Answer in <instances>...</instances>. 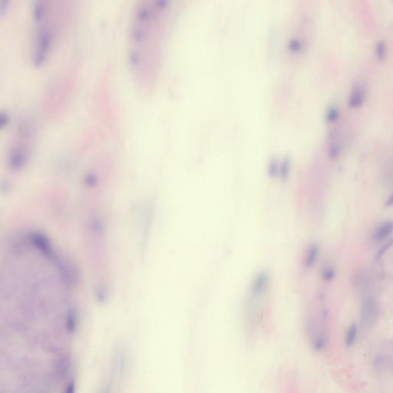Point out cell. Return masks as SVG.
I'll return each mask as SVG.
<instances>
[{
    "label": "cell",
    "instance_id": "3957f363",
    "mask_svg": "<svg viewBox=\"0 0 393 393\" xmlns=\"http://www.w3.org/2000/svg\"><path fill=\"white\" fill-rule=\"evenodd\" d=\"M34 123L29 117H23L16 124L8 146V164L13 171L23 168L30 159L35 143Z\"/></svg>",
    "mask_w": 393,
    "mask_h": 393
},
{
    "label": "cell",
    "instance_id": "30bf717a",
    "mask_svg": "<svg viewBox=\"0 0 393 393\" xmlns=\"http://www.w3.org/2000/svg\"><path fill=\"white\" fill-rule=\"evenodd\" d=\"M70 366H71V363H70L69 357L67 356L61 357L58 360V363H56V367H55L58 376L62 379L66 377L67 374L69 373Z\"/></svg>",
    "mask_w": 393,
    "mask_h": 393
},
{
    "label": "cell",
    "instance_id": "5bb4252c",
    "mask_svg": "<svg viewBox=\"0 0 393 393\" xmlns=\"http://www.w3.org/2000/svg\"><path fill=\"white\" fill-rule=\"evenodd\" d=\"M335 271L331 267H325L321 273L322 279L325 281H331L335 277Z\"/></svg>",
    "mask_w": 393,
    "mask_h": 393
},
{
    "label": "cell",
    "instance_id": "ba28073f",
    "mask_svg": "<svg viewBox=\"0 0 393 393\" xmlns=\"http://www.w3.org/2000/svg\"><path fill=\"white\" fill-rule=\"evenodd\" d=\"M126 368V356L124 352H117L114 360V371L116 377H122Z\"/></svg>",
    "mask_w": 393,
    "mask_h": 393
},
{
    "label": "cell",
    "instance_id": "7a4b0ae2",
    "mask_svg": "<svg viewBox=\"0 0 393 393\" xmlns=\"http://www.w3.org/2000/svg\"><path fill=\"white\" fill-rule=\"evenodd\" d=\"M63 6L52 0H34L31 6L30 58L44 66L52 55L64 23Z\"/></svg>",
    "mask_w": 393,
    "mask_h": 393
},
{
    "label": "cell",
    "instance_id": "9c48e42d",
    "mask_svg": "<svg viewBox=\"0 0 393 393\" xmlns=\"http://www.w3.org/2000/svg\"><path fill=\"white\" fill-rule=\"evenodd\" d=\"M319 251L320 250L317 244H312L309 246L304 258L305 267L310 268L315 264L318 258Z\"/></svg>",
    "mask_w": 393,
    "mask_h": 393
},
{
    "label": "cell",
    "instance_id": "8fae6325",
    "mask_svg": "<svg viewBox=\"0 0 393 393\" xmlns=\"http://www.w3.org/2000/svg\"><path fill=\"white\" fill-rule=\"evenodd\" d=\"M375 55L379 61H383L386 59L387 53V48L384 41L380 40L375 45Z\"/></svg>",
    "mask_w": 393,
    "mask_h": 393
},
{
    "label": "cell",
    "instance_id": "7c38bea8",
    "mask_svg": "<svg viewBox=\"0 0 393 393\" xmlns=\"http://www.w3.org/2000/svg\"><path fill=\"white\" fill-rule=\"evenodd\" d=\"M356 335H357V327L355 324H352L347 330L346 336V344L347 346H352L356 341Z\"/></svg>",
    "mask_w": 393,
    "mask_h": 393
},
{
    "label": "cell",
    "instance_id": "5b68a950",
    "mask_svg": "<svg viewBox=\"0 0 393 393\" xmlns=\"http://www.w3.org/2000/svg\"><path fill=\"white\" fill-rule=\"evenodd\" d=\"M377 317V306L372 298L368 297L363 302L362 307V319L367 326L373 325Z\"/></svg>",
    "mask_w": 393,
    "mask_h": 393
},
{
    "label": "cell",
    "instance_id": "277c9868",
    "mask_svg": "<svg viewBox=\"0 0 393 393\" xmlns=\"http://www.w3.org/2000/svg\"><path fill=\"white\" fill-rule=\"evenodd\" d=\"M271 278L267 272H260L258 274L253 280L251 286V297H260L265 294L269 285H270Z\"/></svg>",
    "mask_w": 393,
    "mask_h": 393
},
{
    "label": "cell",
    "instance_id": "4fadbf2b",
    "mask_svg": "<svg viewBox=\"0 0 393 393\" xmlns=\"http://www.w3.org/2000/svg\"><path fill=\"white\" fill-rule=\"evenodd\" d=\"M341 151L342 145L338 141H336V142L333 143V144H331L330 147H329V156L331 157V159H336V158H338L340 156Z\"/></svg>",
    "mask_w": 393,
    "mask_h": 393
},
{
    "label": "cell",
    "instance_id": "ac0fdd59",
    "mask_svg": "<svg viewBox=\"0 0 393 393\" xmlns=\"http://www.w3.org/2000/svg\"><path fill=\"white\" fill-rule=\"evenodd\" d=\"M98 393H112V388H111L110 385H105L100 390Z\"/></svg>",
    "mask_w": 393,
    "mask_h": 393
},
{
    "label": "cell",
    "instance_id": "9a60e30c",
    "mask_svg": "<svg viewBox=\"0 0 393 393\" xmlns=\"http://www.w3.org/2000/svg\"><path fill=\"white\" fill-rule=\"evenodd\" d=\"M340 117V111L336 107H331L327 113V120L329 122L333 123L338 120Z\"/></svg>",
    "mask_w": 393,
    "mask_h": 393
},
{
    "label": "cell",
    "instance_id": "8992f818",
    "mask_svg": "<svg viewBox=\"0 0 393 393\" xmlns=\"http://www.w3.org/2000/svg\"><path fill=\"white\" fill-rule=\"evenodd\" d=\"M366 100V90L362 86H356L352 89L348 99V105L352 109L362 107Z\"/></svg>",
    "mask_w": 393,
    "mask_h": 393
},
{
    "label": "cell",
    "instance_id": "2e32d148",
    "mask_svg": "<svg viewBox=\"0 0 393 393\" xmlns=\"http://www.w3.org/2000/svg\"><path fill=\"white\" fill-rule=\"evenodd\" d=\"M393 245V239H392V240H390V241H389V242L387 243V244H385V245L383 246V248H381V249L379 250V252H378L377 255H376V259H379V258H380L381 256H383V255L385 253H386V251H388V250L390 249V248H391L392 246Z\"/></svg>",
    "mask_w": 393,
    "mask_h": 393
},
{
    "label": "cell",
    "instance_id": "52a82bcc",
    "mask_svg": "<svg viewBox=\"0 0 393 393\" xmlns=\"http://www.w3.org/2000/svg\"><path fill=\"white\" fill-rule=\"evenodd\" d=\"M393 232V221H387L383 223L378 227L377 229L375 230L374 233V238L376 241H383L385 239L391 234Z\"/></svg>",
    "mask_w": 393,
    "mask_h": 393
},
{
    "label": "cell",
    "instance_id": "d6986e66",
    "mask_svg": "<svg viewBox=\"0 0 393 393\" xmlns=\"http://www.w3.org/2000/svg\"><path fill=\"white\" fill-rule=\"evenodd\" d=\"M386 205L387 207H391L393 205V194L390 196V198L387 199V201H386Z\"/></svg>",
    "mask_w": 393,
    "mask_h": 393
},
{
    "label": "cell",
    "instance_id": "6da1fadb",
    "mask_svg": "<svg viewBox=\"0 0 393 393\" xmlns=\"http://www.w3.org/2000/svg\"><path fill=\"white\" fill-rule=\"evenodd\" d=\"M167 13L164 1L140 0L131 14L127 40L128 68L136 89L144 95L152 92L158 79Z\"/></svg>",
    "mask_w": 393,
    "mask_h": 393
},
{
    "label": "cell",
    "instance_id": "e0dca14e",
    "mask_svg": "<svg viewBox=\"0 0 393 393\" xmlns=\"http://www.w3.org/2000/svg\"><path fill=\"white\" fill-rule=\"evenodd\" d=\"M76 393V385L74 381H70L68 384L66 385L63 393Z\"/></svg>",
    "mask_w": 393,
    "mask_h": 393
}]
</instances>
